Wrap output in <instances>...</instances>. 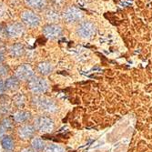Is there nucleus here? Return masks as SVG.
I'll return each instance as SVG.
<instances>
[{"instance_id":"obj_1","label":"nucleus","mask_w":152,"mask_h":152,"mask_svg":"<svg viewBox=\"0 0 152 152\" xmlns=\"http://www.w3.org/2000/svg\"><path fill=\"white\" fill-rule=\"evenodd\" d=\"M96 27L95 24L89 20L80 21L76 28V34L82 39H89L95 36Z\"/></svg>"},{"instance_id":"obj_2","label":"nucleus","mask_w":152,"mask_h":152,"mask_svg":"<svg viewBox=\"0 0 152 152\" xmlns=\"http://www.w3.org/2000/svg\"><path fill=\"white\" fill-rule=\"evenodd\" d=\"M62 18L67 24L78 23L83 18V12L77 7H67L62 14Z\"/></svg>"},{"instance_id":"obj_3","label":"nucleus","mask_w":152,"mask_h":152,"mask_svg":"<svg viewBox=\"0 0 152 152\" xmlns=\"http://www.w3.org/2000/svg\"><path fill=\"white\" fill-rule=\"evenodd\" d=\"M27 88H28V89L33 94L39 95V94L45 93L48 90V82L46 81V79L35 76L28 81Z\"/></svg>"},{"instance_id":"obj_4","label":"nucleus","mask_w":152,"mask_h":152,"mask_svg":"<svg viewBox=\"0 0 152 152\" xmlns=\"http://www.w3.org/2000/svg\"><path fill=\"white\" fill-rule=\"evenodd\" d=\"M21 20H22L23 24H25L26 26L31 27V28H34V27L38 26L40 22H41L40 17L36 12H34L32 10L24 11L21 14Z\"/></svg>"},{"instance_id":"obj_5","label":"nucleus","mask_w":152,"mask_h":152,"mask_svg":"<svg viewBox=\"0 0 152 152\" xmlns=\"http://www.w3.org/2000/svg\"><path fill=\"white\" fill-rule=\"evenodd\" d=\"M34 127L38 131L49 132L54 128V123L50 118L46 117V116H40L35 119Z\"/></svg>"},{"instance_id":"obj_6","label":"nucleus","mask_w":152,"mask_h":152,"mask_svg":"<svg viewBox=\"0 0 152 152\" xmlns=\"http://www.w3.org/2000/svg\"><path fill=\"white\" fill-rule=\"evenodd\" d=\"M32 103L35 104V106L37 107H38L41 110H44V111L54 112L57 110V105L55 104V102L47 98H42V96L35 98L33 99Z\"/></svg>"},{"instance_id":"obj_7","label":"nucleus","mask_w":152,"mask_h":152,"mask_svg":"<svg viewBox=\"0 0 152 152\" xmlns=\"http://www.w3.org/2000/svg\"><path fill=\"white\" fill-rule=\"evenodd\" d=\"M15 76L21 81H29L33 77H35V72L33 68L27 64L20 65L17 69Z\"/></svg>"},{"instance_id":"obj_8","label":"nucleus","mask_w":152,"mask_h":152,"mask_svg":"<svg viewBox=\"0 0 152 152\" xmlns=\"http://www.w3.org/2000/svg\"><path fill=\"white\" fill-rule=\"evenodd\" d=\"M62 27L58 24H48L43 27V34L48 39H57L62 35Z\"/></svg>"},{"instance_id":"obj_9","label":"nucleus","mask_w":152,"mask_h":152,"mask_svg":"<svg viewBox=\"0 0 152 152\" xmlns=\"http://www.w3.org/2000/svg\"><path fill=\"white\" fill-rule=\"evenodd\" d=\"M25 32V26L22 23L15 22V23H11L5 28V33L7 37H12V38H16L21 37Z\"/></svg>"},{"instance_id":"obj_10","label":"nucleus","mask_w":152,"mask_h":152,"mask_svg":"<svg viewBox=\"0 0 152 152\" xmlns=\"http://www.w3.org/2000/svg\"><path fill=\"white\" fill-rule=\"evenodd\" d=\"M18 136L23 140L31 139V137H34V135L36 133V129L33 125L26 124V125H23L18 128Z\"/></svg>"},{"instance_id":"obj_11","label":"nucleus","mask_w":152,"mask_h":152,"mask_svg":"<svg viewBox=\"0 0 152 152\" xmlns=\"http://www.w3.org/2000/svg\"><path fill=\"white\" fill-rule=\"evenodd\" d=\"M31 118V113L28 111H25V110H18L12 116V118L14 122L16 123H26Z\"/></svg>"},{"instance_id":"obj_12","label":"nucleus","mask_w":152,"mask_h":152,"mask_svg":"<svg viewBox=\"0 0 152 152\" xmlns=\"http://www.w3.org/2000/svg\"><path fill=\"white\" fill-rule=\"evenodd\" d=\"M5 86L6 89L9 91H15L19 88L20 86V80L16 77V76H12L9 77L8 78L6 79L5 81Z\"/></svg>"},{"instance_id":"obj_13","label":"nucleus","mask_w":152,"mask_h":152,"mask_svg":"<svg viewBox=\"0 0 152 152\" xmlns=\"http://www.w3.org/2000/svg\"><path fill=\"white\" fill-rule=\"evenodd\" d=\"M46 18L48 21H49L50 23L56 24V22L59 21L61 18V15L59 14L58 10H57L56 8H49L46 11Z\"/></svg>"},{"instance_id":"obj_14","label":"nucleus","mask_w":152,"mask_h":152,"mask_svg":"<svg viewBox=\"0 0 152 152\" xmlns=\"http://www.w3.org/2000/svg\"><path fill=\"white\" fill-rule=\"evenodd\" d=\"M8 51H9V55L12 58H19L24 54L25 48H24V46L22 44L17 43V44L12 45L9 48Z\"/></svg>"},{"instance_id":"obj_15","label":"nucleus","mask_w":152,"mask_h":152,"mask_svg":"<svg viewBox=\"0 0 152 152\" xmlns=\"http://www.w3.org/2000/svg\"><path fill=\"white\" fill-rule=\"evenodd\" d=\"M1 145L6 151L11 152L15 148V140H14V139L11 136L6 135L3 139H1Z\"/></svg>"},{"instance_id":"obj_16","label":"nucleus","mask_w":152,"mask_h":152,"mask_svg":"<svg viewBox=\"0 0 152 152\" xmlns=\"http://www.w3.org/2000/svg\"><path fill=\"white\" fill-rule=\"evenodd\" d=\"M26 5L36 10H41L46 7V0H25Z\"/></svg>"},{"instance_id":"obj_17","label":"nucleus","mask_w":152,"mask_h":152,"mask_svg":"<svg viewBox=\"0 0 152 152\" xmlns=\"http://www.w3.org/2000/svg\"><path fill=\"white\" fill-rule=\"evenodd\" d=\"M53 70V66L48 62H41L37 65V71L43 76L50 74Z\"/></svg>"},{"instance_id":"obj_18","label":"nucleus","mask_w":152,"mask_h":152,"mask_svg":"<svg viewBox=\"0 0 152 152\" xmlns=\"http://www.w3.org/2000/svg\"><path fill=\"white\" fill-rule=\"evenodd\" d=\"M31 147L35 151L40 152L45 149L46 144L42 139H39V137H34L31 141Z\"/></svg>"},{"instance_id":"obj_19","label":"nucleus","mask_w":152,"mask_h":152,"mask_svg":"<svg viewBox=\"0 0 152 152\" xmlns=\"http://www.w3.org/2000/svg\"><path fill=\"white\" fill-rule=\"evenodd\" d=\"M0 126L6 130H11L14 128V120L12 118L5 117L0 121Z\"/></svg>"},{"instance_id":"obj_20","label":"nucleus","mask_w":152,"mask_h":152,"mask_svg":"<svg viewBox=\"0 0 152 152\" xmlns=\"http://www.w3.org/2000/svg\"><path fill=\"white\" fill-rule=\"evenodd\" d=\"M26 98L24 94H18L15 98L13 99V102L18 107H22L26 104Z\"/></svg>"},{"instance_id":"obj_21","label":"nucleus","mask_w":152,"mask_h":152,"mask_svg":"<svg viewBox=\"0 0 152 152\" xmlns=\"http://www.w3.org/2000/svg\"><path fill=\"white\" fill-rule=\"evenodd\" d=\"M46 152H64L63 148L56 144H50L46 148Z\"/></svg>"},{"instance_id":"obj_22","label":"nucleus","mask_w":152,"mask_h":152,"mask_svg":"<svg viewBox=\"0 0 152 152\" xmlns=\"http://www.w3.org/2000/svg\"><path fill=\"white\" fill-rule=\"evenodd\" d=\"M10 68L8 65L6 64H1L0 65V77H6L9 74Z\"/></svg>"},{"instance_id":"obj_23","label":"nucleus","mask_w":152,"mask_h":152,"mask_svg":"<svg viewBox=\"0 0 152 152\" xmlns=\"http://www.w3.org/2000/svg\"><path fill=\"white\" fill-rule=\"evenodd\" d=\"M6 86H5V81L0 80V96L3 95L6 91Z\"/></svg>"},{"instance_id":"obj_24","label":"nucleus","mask_w":152,"mask_h":152,"mask_svg":"<svg viewBox=\"0 0 152 152\" xmlns=\"http://www.w3.org/2000/svg\"><path fill=\"white\" fill-rule=\"evenodd\" d=\"M4 59H5V55H4V53L1 50H0V65L3 64Z\"/></svg>"},{"instance_id":"obj_25","label":"nucleus","mask_w":152,"mask_h":152,"mask_svg":"<svg viewBox=\"0 0 152 152\" xmlns=\"http://www.w3.org/2000/svg\"><path fill=\"white\" fill-rule=\"evenodd\" d=\"M22 152H35V150L31 148H25Z\"/></svg>"}]
</instances>
